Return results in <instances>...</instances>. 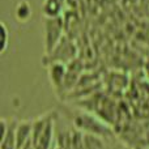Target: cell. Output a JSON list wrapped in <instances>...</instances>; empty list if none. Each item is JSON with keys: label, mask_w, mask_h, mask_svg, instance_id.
Returning a JSON list of instances; mask_svg holds the SVG:
<instances>
[{"label": "cell", "mask_w": 149, "mask_h": 149, "mask_svg": "<svg viewBox=\"0 0 149 149\" xmlns=\"http://www.w3.org/2000/svg\"><path fill=\"white\" fill-rule=\"evenodd\" d=\"M31 135H33V119H30V120H18L17 128H16L17 149L22 148L25 144L31 141Z\"/></svg>", "instance_id": "cell-3"}, {"label": "cell", "mask_w": 149, "mask_h": 149, "mask_svg": "<svg viewBox=\"0 0 149 149\" xmlns=\"http://www.w3.org/2000/svg\"><path fill=\"white\" fill-rule=\"evenodd\" d=\"M18 119L3 118L0 120L1 135H0V149H17L16 143V128Z\"/></svg>", "instance_id": "cell-2"}, {"label": "cell", "mask_w": 149, "mask_h": 149, "mask_svg": "<svg viewBox=\"0 0 149 149\" xmlns=\"http://www.w3.org/2000/svg\"><path fill=\"white\" fill-rule=\"evenodd\" d=\"M1 47H0V52L4 54L5 50L8 47V39H9V31H8V28L5 25V22H1Z\"/></svg>", "instance_id": "cell-5"}, {"label": "cell", "mask_w": 149, "mask_h": 149, "mask_svg": "<svg viewBox=\"0 0 149 149\" xmlns=\"http://www.w3.org/2000/svg\"><path fill=\"white\" fill-rule=\"evenodd\" d=\"M56 135V113L47 111L33 119L31 143L36 149H51Z\"/></svg>", "instance_id": "cell-1"}, {"label": "cell", "mask_w": 149, "mask_h": 149, "mask_svg": "<svg viewBox=\"0 0 149 149\" xmlns=\"http://www.w3.org/2000/svg\"><path fill=\"white\" fill-rule=\"evenodd\" d=\"M85 149H106L103 137L85 134Z\"/></svg>", "instance_id": "cell-4"}, {"label": "cell", "mask_w": 149, "mask_h": 149, "mask_svg": "<svg viewBox=\"0 0 149 149\" xmlns=\"http://www.w3.org/2000/svg\"><path fill=\"white\" fill-rule=\"evenodd\" d=\"M20 149H36V148H34L33 143H31V141H29L28 144H25V145H24L22 148H20Z\"/></svg>", "instance_id": "cell-6"}]
</instances>
